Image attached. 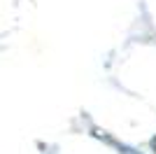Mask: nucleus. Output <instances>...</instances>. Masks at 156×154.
<instances>
[{
  "mask_svg": "<svg viewBox=\"0 0 156 154\" xmlns=\"http://www.w3.org/2000/svg\"><path fill=\"white\" fill-rule=\"evenodd\" d=\"M151 149H154V152H156V138H154V140H151Z\"/></svg>",
  "mask_w": 156,
  "mask_h": 154,
  "instance_id": "nucleus-1",
  "label": "nucleus"
}]
</instances>
